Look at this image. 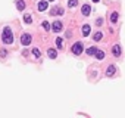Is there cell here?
Segmentation results:
<instances>
[{"mask_svg":"<svg viewBox=\"0 0 125 118\" xmlns=\"http://www.w3.org/2000/svg\"><path fill=\"white\" fill-rule=\"evenodd\" d=\"M88 34H90V25H88V24H84V25H82V35L87 37Z\"/></svg>","mask_w":125,"mask_h":118,"instance_id":"9c48e42d","label":"cell"},{"mask_svg":"<svg viewBox=\"0 0 125 118\" xmlns=\"http://www.w3.org/2000/svg\"><path fill=\"white\" fill-rule=\"evenodd\" d=\"M31 40H32V37H31V34H28V33L22 34V37H21V43H22L24 46H28V44H31Z\"/></svg>","mask_w":125,"mask_h":118,"instance_id":"7a4b0ae2","label":"cell"},{"mask_svg":"<svg viewBox=\"0 0 125 118\" xmlns=\"http://www.w3.org/2000/svg\"><path fill=\"white\" fill-rule=\"evenodd\" d=\"M118 18H119V13H118V12H113V13L110 15V22H112V24H116V22H118Z\"/></svg>","mask_w":125,"mask_h":118,"instance_id":"8fae6325","label":"cell"},{"mask_svg":"<svg viewBox=\"0 0 125 118\" xmlns=\"http://www.w3.org/2000/svg\"><path fill=\"white\" fill-rule=\"evenodd\" d=\"M96 58L99 59V61H102V59L104 58V52H103V50H99V49H97V52H96Z\"/></svg>","mask_w":125,"mask_h":118,"instance_id":"9a60e30c","label":"cell"},{"mask_svg":"<svg viewBox=\"0 0 125 118\" xmlns=\"http://www.w3.org/2000/svg\"><path fill=\"white\" fill-rule=\"evenodd\" d=\"M50 15H53V16H55V15H63V9L62 8H53L51 10H50Z\"/></svg>","mask_w":125,"mask_h":118,"instance_id":"52a82bcc","label":"cell"},{"mask_svg":"<svg viewBox=\"0 0 125 118\" xmlns=\"http://www.w3.org/2000/svg\"><path fill=\"white\" fill-rule=\"evenodd\" d=\"M0 56H6V50H2V52H0Z\"/></svg>","mask_w":125,"mask_h":118,"instance_id":"603a6c76","label":"cell"},{"mask_svg":"<svg viewBox=\"0 0 125 118\" xmlns=\"http://www.w3.org/2000/svg\"><path fill=\"white\" fill-rule=\"evenodd\" d=\"M2 42H3L5 44H12V42H13V33H12L10 27H5V28H3Z\"/></svg>","mask_w":125,"mask_h":118,"instance_id":"6da1fadb","label":"cell"},{"mask_svg":"<svg viewBox=\"0 0 125 118\" xmlns=\"http://www.w3.org/2000/svg\"><path fill=\"white\" fill-rule=\"evenodd\" d=\"M102 37H103V34H102V33H96V34H94V37H93V40L100 42V40H102Z\"/></svg>","mask_w":125,"mask_h":118,"instance_id":"d6986e66","label":"cell"},{"mask_svg":"<svg viewBox=\"0 0 125 118\" xmlns=\"http://www.w3.org/2000/svg\"><path fill=\"white\" fill-rule=\"evenodd\" d=\"M115 71H116V68H115V65H110V67L108 68V72H106V74H108V75L110 77V75H113V74H115Z\"/></svg>","mask_w":125,"mask_h":118,"instance_id":"2e32d148","label":"cell"},{"mask_svg":"<svg viewBox=\"0 0 125 118\" xmlns=\"http://www.w3.org/2000/svg\"><path fill=\"white\" fill-rule=\"evenodd\" d=\"M78 5V0H69V2H68V6L69 8H75Z\"/></svg>","mask_w":125,"mask_h":118,"instance_id":"ffe728a7","label":"cell"},{"mask_svg":"<svg viewBox=\"0 0 125 118\" xmlns=\"http://www.w3.org/2000/svg\"><path fill=\"white\" fill-rule=\"evenodd\" d=\"M47 6H49V0H40V2H38V10L40 12H44L46 9H47Z\"/></svg>","mask_w":125,"mask_h":118,"instance_id":"277c9868","label":"cell"},{"mask_svg":"<svg viewBox=\"0 0 125 118\" xmlns=\"http://www.w3.org/2000/svg\"><path fill=\"white\" fill-rule=\"evenodd\" d=\"M72 53L74 55H81L82 53V43H75L74 46H72Z\"/></svg>","mask_w":125,"mask_h":118,"instance_id":"3957f363","label":"cell"},{"mask_svg":"<svg viewBox=\"0 0 125 118\" xmlns=\"http://www.w3.org/2000/svg\"><path fill=\"white\" fill-rule=\"evenodd\" d=\"M47 55H49V58H51V59H56L58 52H56L55 49H49V50H47Z\"/></svg>","mask_w":125,"mask_h":118,"instance_id":"30bf717a","label":"cell"},{"mask_svg":"<svg viewBox=\"0 0 125 118\" xmlns=\"http://www.w3.org/2000/svg\"><path fill=\"white\" fill-rule=\"evenodd\" d=\"M24 22H25V24H31V22H32L31 13H25V15H24Z\"/></svg>","mask_w":125,"mask_h":118,"instance_id":"7c38bea8","label":"cell"},{"mask_svg":"<svg viewBox=\"0 0 125 118\" xmlns=\"http://www.w3.org/2000/svg\"><path fill=\"white\" fill-rule=\"evenodd\" d=\"M41 25H43V28H44V30H47V31L50 30V24H49L47 21H43V24H41Z\"/></svg>","mask_w":125,"mask_h":118,"instance_id":"44dd1931","label":"cell"},{"mask_svg":"<svg viewBox=\"0 0 125 118\" xmlns=\"http://www.w3.org/2000/svg\"><path fill=\"white\" fill-rule=\"evenodd\" d=\"M96 52H97V47H94V46H91V47H88L87 49V55H96Z\"/></svg>","mask_w":125,"mask_h":118,"instance_id":"5bb4252c","label":"cell"},{"mask_svg":"<svg viewBox=\"0 0 125 118\" xmlns=\"http://www.w3.org/2000/svg\"><path fill=\"white\" fill-rule=\"evenodd\" d=\"M102 24H103V19H102V18H99V19H97V25H99V27H100V25H102Z\"/></svg>","mask_w":125,"mask_h":118,"instance_id":"7402d4cb","label":"cell"},{"mask_svg":"<svg viewBox=\"0 0 125 118\" xmlns=\"http://www.w3.org/2000/svg\"><path fill=\"white\" fill-rule=\"evenodd\" d=\"M51 25H53V27H51V30L55 31V33H59V31H62V28H63V27H62L63 24H62L60 21H55Z\"/></svg>","mask_w":125,"mask_h":118,"instance_id":"5b68a950","label":"cell"},{"mask_svg":"<svg viewBox=\"0 0 125 118\" xmlns=\"http://www.w3.org/2000/svg\"><path fill=\"white\" fill-rule=\"evenodd\" d=\"M16 8H18V10H24V8H25L24 0H18V2H16Z\"/></svg>","mask_w":125,"mask_h":118,"instance_id":"4fadbf2b","label":"cell"},{"mask_svg":"<svg viewBox=\"0 0 125 118\" xmlns=\"http://www.w3.org/2000/svg\"><path fill=\"white\" fill-rule=\"evenodd\" d=\"M112 53H113V56H116V58H118V56L121 55V46H119V44H115V46H113V49H112Z\"/></svg>","mask_w":125,"mask_h":118,"instance_id":"ba28073f","label":"cell"},{"mask_svg":"<svg viewBox=\"0 0 125 118\" xmlns=\"http://www.w3.org/2000/svg\"><path fill=\"white\" fill-rule=\"evenodd\" d=\"M90 12H91L90 5H82V8H81V13H82L84 16H88V15H90Z\"/></svg>","mask_w":125,"mask_h":118,"instance_id":"8992f818","label":"cell"},{"mask_svg":"<svg viewBox=\"0 0 125 118\" xmlns=\"http://www.w3.org/2000/svg\"><path fill=\"white\" fill-rule=\"evenodd\" d=\"M32 55H34L35 58H40V55H41V52L38 50V47H34V49H32Z\"/></svg>","mask_w":125,"mask_h":118,"instance_id":"ac0fdd59","label":"cell"},{"mask_svg":"<svg viewBox=\"0 0 125 118\" xmlns=\"http://www.w3.org/2000/svg\"><path fill=\"white\" fill-rule=\"evenodd\" d=\"M56 46H58V49H62V46H63V40H62L60 37L56 38Z\"/></svg>","mask_w":125,"mask_h":118,"instance_id":"e0dca14e","label":"cell"},{"mask_svg":"<svg viewBox=\"0 0 125 118\" xmlns=\"http://www.w3.org/2000/svg\"><path fill=\"white\" fill-rule=\"evenodd\" d=\"M49 2H55V0H49Z\"/></svg>","mask_w":125,"mask_h":118,"instance_id":"cb8c5ba5","label":"cell"}]
</instances>
